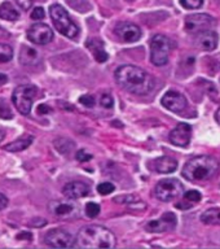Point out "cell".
<instances>
[{"label": "cell", "instance_id": "6da1fadb", "mask_svg": "<svg viewBox=\"0 0 220 249\" xmlns=\"http://www.w3.org/2000/svg\"><path fill=\"white\" fill-rule=\"evenodd\" d=\"M118 85L128 92L135 95H145L154 89L155 81L151 74H148L139 66L123 65L116 71Z\"/></svg>", "mask_w": 220, "mask_h": 249}, {"label": "cell", "instance_id": "7a4b0ae2", "mask_svg": "<svg viewBox=\"0 0 220 249\" xmlns=\"http://www.w3.org/2000/svg\"><path fill=\"white\" fill-rule=\"evenodd\" d=\"M77 245L79 248L110 249L116 247V236L112 231L102 226H85L77 235Z\"/></svg>", "mask_w": 220, "mask_h": 249}, {"label": "cell", "instance_id": "3957f363", "mask_svg": "<svg viewBox=\"0 0 220 249\" xmlns=\"http://www.w3.org/2000/svg\"><path fill=\"white\" fill-rule=\"evenodd\" d=\"M219 170V162L211 156H196L183 167L182 174L190 182H206L215 177Z\"/></svg>", "mask_w": 220, "mask_h": 249}, {"label": "cell", "instance_id": "277c9868", "mask_svg": "<svg viewBox=\"0 0 220 249\" xmlns=\"http://www.w3.org/2000/svg\"><path fill=\"white\" fill-rule=\"evenodd\" d=\"M50 13L54 23V27L64 36L74 39L79 35V27L77 26V23L74 22L73 19L70 18L69 13L65 8L61 7L60 4H53L50 8Z\"/></svg>", "mask_w": 220, "mask_h": 249}, {"label": "cell", "instance_id": "5b68a950", "mask_svg": "<svg viewBox=\"0 0 220 249\" xmlns=\"http://www.w3.org/2000/svg\"><path fill=\"white\" fill-rule=\"evenodd\" d=\"M36 93H38V89L34 85H21L16 87L13 95H12V100H13V104L17 110L25 116L30 114L33 101H34Z\"/></svg>", "mask_w": 220, "mask_h": 249}, {"label": "cell", "instance_id": "8992f818", "mask_svg": "<svg viewBox=\"0 0 220 249\" xmlns=\"http://www.w3.org/2000/svg\"><path fill=\"white\" fill-rule=\"evenodd\" d=\"M171 51L170 39L162 34L154 35L151 40V61L155 66H163L169 62Z\"/></svg>", "mask_w": 220, "mask_h": 249}, {"label": "cell", "instance_id": "52a82bcc", "mask_svg": "<svg viewBox=\"0 0 220 249\" xmlns=\"http://www.w3.org/2000/svg\"><path fill=\"white\" fill-rule=\"evenodd\" d=\"M184 194V186L179 179H162L155 186V196L163 202H170Z\"/></svg>", "mask_w": 220, "mask_h": 249}, {"label": "cell", "instance_id": "ba28073f", "mask_svg": "<svg viewBox=\"0 0 220 249\" xmlns=\"http://www.w3.org/2000/svg\"><path fill=\"white\" fill-rule=\"evenodd\" d=\"M217 25V21L214 17L206 13H197V15H190L186 18V29L189 33L197 34L200 31H205L213 29Z\"/></svg>", "mask_w": 220, "mask_h": 249}, {"label": "cell", "instance_id": "9c48e42d", "mask_svg": "<svg viewBox=\"0 0 220 249\" xmlns=\"http://www.w3.org/2000/svg\"><path fill=\"white\" fill-rule=\"evenodd\" d=\"M47 245L53 248H69L74 245V237L62 229H53L48 231L44 237Z\"/></svg>", "mask_w": 220, "mask_h": 249}, {"label": "cell", "instance_id": "30bf717a", "mask_svg": "<svg viewBox=\"0 0 220 249\" xmlns=\"http://www.w3.org/2000/svg\"><path fill=\"white\" fill-rule=\"evenodd\" d=\"M27 38L35 44H48L53 39V31L46 23H35L27 30Z\"/></svg>", "mask_w": 220, "mask_h": 249}, {"label": "cell", "instance_id": "8fae6325", "mask_svg": "<svg viewBox=\"0 0 220 249\" xmlns=\"http://www.w3.org/2000/svg\"><path fill=\"white\" fill-rule=\"evenodd\" d=\"M161 103L165 108L174 113H182L183 110H186L188 105L186 97L178 91H169L165 93Z\"/></svg>", "mask_w": 220, "mask_h": 249}, {"label": "cell", "instance_id": "7c38bea8", "mask_svg": "<svg viewBox=\"0 0 220 249\" xmlns=\"http://www.w3.org/2000/svg\"><path fill=\"white\" fill-rule=\"evenodd\" d=\"M176 227V217L174 213H165L161 218L151 221L145 226V230L148 232H165L169 230H174Z\"/></svg>", "mask_w": 220, "mask_h": 249}, {"label": "cell", "instance_id": "4fadbf2b", "mask_svg": "<svg viewBox=\"0 0 220 249\" xmlns=\"http://www.w3.org/2000/svg\"><path fill=\"white\" fill-rule=\"evenodd\" d=\"M117 35L119 36L122 42L135 43L141 38V30L135 23L122 22L116 27Z\"/></svg>", "mask_w": 220, "mask_h": 249}, {"label": "cell", "instance_id": "5bb4252c", "mask_svg": "<svg viewBox=\"0 0 220 249\" xmlns=\"http://www.w3.org/2000/svg\"><path fill=\"white\" fill-rule=\"evenodd\" d=\"M192 139V127L188 124H179L170 132V142L178 147H186Z\"/></svg>", "mask_w": 220, "mask_h": 249}, {"label": "cell", "instance_id": "9a60e30c", "mask_svg": "<svg viewBox=\"0 0 220 249\" xmlns=\"http://www.w3.org/2000/svg\"><path fill=\"white\" fill-rule=\"evenodd\" d=\"M218 42H219V35L217 31L211 30V29L200 31L196 35V44L198 48L203 51H214L218 47Z\"/></svg>", "mask_w": 220, "mask_h": 249}, {"label": "cell", "instance_id": "2e32d148", "mask_svg": "<svg viewBox=\"0 0 220 249\" xmlns=\"http://www.w3.org/2000/svg\"><path fill=\"white\" fill-rule=\"evenodd\" d=\"M64 195L68 198H82L89 194V187L83 182H70L64 187Z\"/></svg>", "mask_w": 220, "mask_h": 249}, {"label": "cell", "instance_id": "e0dca14e", "mask_svg": "<svg viewBox=\"0 0 220 249\" xmlns=\"http://www.w3.org/2000/svg\"><path fill=\"white\" fill-rule=\"evenodd\" d=\"M152 167L159 174H170L178 169V161L167 156H163L152 161Z\"/></svg>", "mask_w": 220, "mask_h": 249}, {"label": "cell", "instance_id": "ac0fdd59", "mask_svg": "<svg viewBox=\"0 0 220 249\" xmlns=\"http://www.w3.org/2000/svg\"><path fill=\"white\" fill-rule=\"evenodd\" d=\"M87 47L91 50L93 57L97 62H105L108 60V52L105 51L104 44H102L100 39H88Z\"/></svg>", "mask_w": 220, "mask_h": 249}, {"label": "cell", "instance_id": "d6986e66", "mask_svg": "<svg viewBox=\"0 0 220 249\" xmlns=\"http://www.w3.org/2000/svg\"><path fill=\"white\" fill-rule=\"evenodd\" d=\"M33 142H34V136L29 135V134H25V135H22L21 138L15 140V142L7 144V145L4 147V149L7 152H21L23 151V149H26V148L30 147L31 144H33Z\"/></svg>", "mask_w": 220, "mask_h": 249}, {"label": "cell", "instance_id": "ffe728a7", "mask_svg": "<svg viewBox=\"0 0 220 249\" xmlns=\"http://www.w3.org/2000/svg\"><path fill=\"white\" fill-rule=\"evenodd\" d=\"M19 60L23 65H35L40 61V54L38 53V51L33 50L30 47L22 46L21 53H19Z\"/></svg>", "mask_w": 220, "mask_h": 249}, {"label": "cell", "instance_id": "44dd1931", "mask_svg": "<svg viewBox=\"0 0 220 249\" xmlns=\"http://www.w3.org/2000/svg\"><path fill=\"white\" fill-rule=\"evenodd\" d=\"M201 221L205 225L220 226V209L219 208H210L201 214Z\"/></svg>", "mask_w": 220, "mask_h": 249}, {"label": "cell", "instance_id": "7402d4cb", "mask_svg": "<svg viewBox=\"0 0 220 249\" xmlns=\"http://www.w3.org/2000/svg\"><path fill=\"white\" fill-rule=\"evenodd\" d=\"M18 12L16 11L15 7L9 1H4L0 5V18L1 19H4V21H16V19H18Z\"/></svg>", "mask_w": 220, "mask_h": 249}, {"label": "cell", "instance_id": "603a6c76", "mask_svg": "<svg viewBox=\"0 0 220 249\" xmlns=\"http://www.w3.org/2000/svg\"><path fill=\"white\" fill-rule=\"evenodd\" d=\"M54 147L62 155H70L74 147V143L66 138H60V139L54 140Z\"/></svg>", "mask_w": 220, "mask_h": 249}, {"label": "cell", "instance_id": "cb8c5ba5", "mask_svg": "<svg viewBox=\"0 0 220 249\" xmlns=\"http://www.w3.org/2000/svg\"><path fill=\"white\" fill-rule=\"evenodd\" d=\"M12 57H13V50H12V47H9L8 44L0 43V64L11 61Z\"/></svg>", "mask_w": 220, "mask_h": 249}, {"label": "cell", "instance_id": "d4e9b609", "mask_svg": "<svg viewBox=\"0 0 220 249\" xmlns=\"http://www.w3.org/2000/svg\"><path fill=\"white\" fill-rule=\"evenodd\" d=\"M202 198V195L198 192V191H188V192H186V195H184V202H188V206H192L193 204H196V202L201 201Z\"/></svg>", "mask_w": 220, "mask_h": 249}, {"label": "cell", "instance_id": "484cf974", "mask_svg": "<svg viewBox=\"0 0 220 249\" xmlns=\"http://www.w3.org/2000/svg\"><path fill=\"white\" fill-rule=\"evenodd\" d=\"M99 213H100V206L95 204V202H88L85 205V214H87V217L95 218L96 215H99Z\"/></svg>", "mask_w": 220, "mask_h": 249}, {"label": "cell", "instance_id": "4316f807", "mask_svg": "<svg viewBox=\"0 0 220 249\" xmlns=\"http://www.w3.org/2000/svg\"><path fill=\"white\" fill-rule=\"evenodd\" d=\"M180 4L186 9H197L202 7L203 0H180Z\"/></svg>", "mask_w": 220, "mask_h": 249}, {"label": "cell", "instance_id": "83f0119b", "mask_svg": "<svg viewBox=\"0 0 220 249\" xmlns=\"http://www.w3.org/2000/svg\"><path fill=\"white\" fill-rule=\"evenodd\" d=\"M114 190H116V187L109 182L101 183V184H99V187H97V191H99V194L100 195H110Z\"/></svg>", "mask_w": 220, "mask_h": 249}, {"label": "cell", "instance_id": "f1b7e54d", "mask_svg": "<svg viewBox=\"0 0 220 249\" xmlns=\"http://www.w3.org/2000/svg\"><path fill=\"white\" fill-rule=\"evenodd\" d=\"M13 114H12L11 109H9V105L5 104L4 101L0 103V118L3 120H11Z\"/></svg>", "mask_w": 220, "mask_h": 249}, {"label": "cell", "instance_id": "f546056e", "mask_svg": "<svg viewBox=\"0 0 220 249\" xmlns=\"http://www.w3.org/2000/svg\"><path fill=\"white\" fill-rule=\"evenodd\" d=\"M71 210H73V205H70V204H62V202H60V204L57 205V208H54V213L62 215V214L70 213Z\"/></svg>", "mask_w": 220, "mask_h": 249}, {"label": "cell", "instance_id": "4dcf8cb0", "mask_svg": "<svg viewBox=\"0 0 220 249\" xmlns=\"http://www.w3.org/2000/svg\"><path fill=\"white\" fill-rule=\"evenodd\" d=\"M79 103L87 108H92L93 104H95V97L92 95H83V96L79 97Z\"/></svg>", "mask_w": 220, "mask_h": 249}, {"label": "cell", "instance_id": "1f68e13d", "mask_svg": "<svg viewBox=\"0 0 220 249\" xmlns=\"http://www.w3.org/2000/svg\"><path fill=\"white\" fill-rule=\"evenodd\" d=\"M44 16H46V12L43 9L42 7H36L33 9L31 12V18L35 19V21H39V19L44 18Z\"/></svg>", "mask_w": 220, "mask_h": 249}, {"label": "cell", "instance_id": "d6a6232c", "mask_svg": "<svg viewBox=\"0 0 220 249\" xmlns=\"http://www.w3.org/2000/svg\"><path fill=\"white\" fill-rule=\"evenodd\" d=\"M100 104L104 107V108H113V104H114V101H113V97L109 95V93H104L102 96H101Z\"/></svg>", "mask_w": 220, "mask_h": 249}, {"label": "cell", "instance_id": "836d02e7", "mask_svg": "<svg viewBox=\"0 0 220 249\" xmlns=\"http://www.w3.org/2000/svg\"><path fill=\"white\" fill-rule=\"evenodd\" d=\"M116 201L123 202V204H132V202H139V198L135 197V196H118Z\"/></svg>", "mask_w": 220, "mask_h": 249}, {"label": "cell", "instance_id": "e575fe53", "mask_svg": "<svg viewBox=\"0 0 220 249\" xmlns=\"http://www.w3.org/2000/svg\"><path fill=\"white\" fill-rule=\"evenodd\" d=\"M92 159V155L91 153H87L85 151H79L77 153V160L78 161H81V162H85V161H89V160Z\"/></svg>", "mask_w": 220, "mask_h": 249}, {"label": "cell", "instance_id": "d590c367", "mask_svg": "<svg viewBox=\"0 0 220 249\" xmlns=\"http://www.w3.org/2000/svg\"><path fill=\"white\" fill-rule=\"evenodd\" d=\"M16 3L18 4L19 8H22V9L27 11V9H30V8L33 7L34 0H16Z\"/></svg>", "mask_w": 220, "mask_h": 249}, {"label": "cell", "instance_id": "8d00e7d4", "mask_svg": "<svg viewBox=\"0 0 220 249\" xmlns=\"http://www.w3.org/2000/svg\"><path fill=\"white\" fill-rule=\"evenodd\" d=\"M51 110H52V109H51L47 104H40L38 107V109H36L38 114H48V113H51Z\"/></svg>", "mask_w": 220, "mask_h": 249}, {"label": "cell", "instance_id": "74e56055", "mask_svg": "<svg viewBox=\"0 0 220 249\" xmlns=\"http://www.w3.org/2000/svg\"><path fill=\"white\" fill-rule=\"evenodd\" d=\"M8 200L3 194H0V210H3L4 208H7Z\"/></svg>", "mask_w": 220, "mask_h": 249}, {"label": "cell", "instance_id": "f35d334b", "mask_svg": "<svg viewBox=\"0 0 220 249\" xmlns=\"http://www.w3.org/2000/svg\"><path fill=\"white\" fill-rule=\"evenodd\" d=\"M7 81H8L7 75L3 73H0V86H3L4 83H7Z\"/></svg>", "mask_w": 220, "mask_h": 249}, {"label": "cell", "instance_id": "ab89813d", "mask_svg": "<svg viewBox=\"0 0 220 249\" xmlns=\"http://www.w3.org/2000/svg\"><path fill=\"white\" fill-rule=\"evenodd\" d=\"M215 120H217V122H218V124H220V108L218 109V110H217V113H215Z\"/></svg>", "mask_w": 220, "mask_h": 249}, {"label": "cell", "instance_id": "60d3db41", "mask_svg": "<svg viewBox=\"0 0 220 249\" xmlns=\"http://www.w3.org/2000/svg\"><path fill=\"white\" fill-rule=\"evenodd\" d=\"M4 136H5V132H4V130L0 128V143H1V140L4 139Z\"/></svg>", "mask_w": 220, "mask_h": 249}]
</instances>
